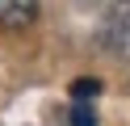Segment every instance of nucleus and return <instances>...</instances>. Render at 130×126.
<instances>
[{"label": "nucleus", "instance_id": "nucleus-3", "mask_svg": "<svg viewBox=\"0 0 130 126\" xmlns=\"http://www.w3.org/2000/svg\"><path fill=\"white\" fill-rule=\"evenodd\" d=\"M67 126H96V109H92V101H76V105H71V114H67Z\"/></svg>", "mask_w": 130, "mask_h": 126}, {"label": "nucleus", "instance_id": "nucleus-4", "mask_svg": "<svg viewBox=\"0 0 130 126\" xmlns=\"http://www.w3.org/2000/svg\"><path fill=\"white\" fill-rule=\"evenodd\" d=\"M96 92H101V80H76L71 84V97L76 101H92Z\"/></svg>", "mask_w": 130, "mask_h": 126}, {"label": "nucleus", "instance_id": "nucleus-1", "mask_svg": "<svg viewBox=\"0 0 130 126\" xmlns=\"http://www.w3.org/2000/svg\"><path fill=\"white\" fill-rule=\"evenodd\" d=\"M105 46L113 55L130 59V0H118L105 17Z\"/></svg>", "mask_w": 130, "mask_h": 126}, {"label": "nucleus", "instance_id": "nucleus-2", "mask_svg": "<svg viewBox=\"0 0 130 126\" xmlns=\"http://www.w3.org/2000/svg\"><path fill=\"white\" fill-rule=\"evenodd\" d=\"M38 17V0H0V21L9 30H21Z\"/></svg>", "mask_w": 130, "mask_h": 126}]
</instances>
